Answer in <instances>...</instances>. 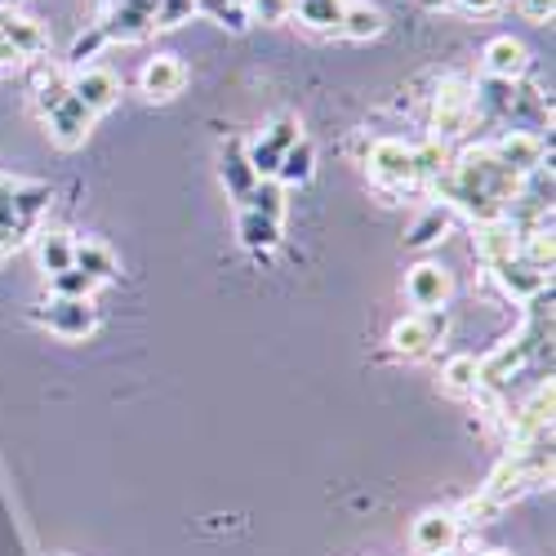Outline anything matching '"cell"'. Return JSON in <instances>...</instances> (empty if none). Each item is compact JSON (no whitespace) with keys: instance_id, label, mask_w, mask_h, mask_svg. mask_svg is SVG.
<instances>
[{"instance_id":"21","label":"cell","mask_w":556,"mask_h":556,"mask_svg":"<svg viewBox=\"0 0 556 556\" xmlns=\"http://www.w3.org/2000/svg\"><path fill=\"white\" fill-rule=\"evenodd\" d=\"M316 174V143L312 138H299V143L281 156V169H276V182L290 192V188H303V182H312Z\"/></svg>"},{"instance_id":"17","label":"cell","mask_w":556,"mask_h":556,"mask_svg":"<svg viewBox=\"0 0 556 556\" xmlns=\"http://www.w3.org/2000/svg\"><path fill=\"white\" fill-rule=\"evenodd\" d=\"M218 174H223V188H227V197L245 205V197L254 192L258 174L250 169V161H245V148H241V143H227V152H223V165H218Z\"/></svg>"},{"instance_id":"22","label":"cell","mask_w":556,"mask_h":556,"mask_svg":"<svg viewBox=\"0 0 556 556\" xmlns=\"http://www.w3.org/2000/svg\"><path fill=\"white\" fill-rule=\"evenodd\" d=\"M383 27H388L383 10L365 5V0H348L343 23H339V31H343L348 40H379V36H383Z\"/></svg>"},{"instance_id":"29","label":"cell","mask_w":556,"mask_h":556,"mask_svg":"<svg viewBox=\"0 0 556 556\" xmlns=\"http://www.w3.org/2000/svg\"><path fill=\"white\" fill-rule=\"evenodd\" d=\"M441 379H445L450 392H477V388H481V379H477V356H468V352L450 356L445 369H441Z\"/></svg>"},{"instance_id":"6","label":"cell","mask_w":556,"mask_h":556,"mask_svg":"<svg viewBox=\"0 0 556 556\" xmlns=\"http://www.w3.org/2000/svg\"><path fill=\"white\" fill-rule=\"evenodd\" d=\"M490 152H494V161H498L507 174H517V178L539 174L543 161H547V143H543V134H534V129H507Z\"/></svg>"},{"instance_id":"11","label":"cell","mask_w":556,"mask_h":556,"mask_svg":"<svg viewBox=\"0 0 556 556\" xmlns=\"http://www.w3.org/2000/svg\"><path fill=\"white\" fill-rule=\"evenodd\" d=\"M72 99L85 108V112H108V108H116V99H121V80L108 72V67H85V72H76L72 76Z\"/></svg>"},{"instance_id":"9","label":"cell","mask_w":556,"mask_h":556,"mask_svg":"<svg viewBox=\"0 0 556 556\" xmlns=\"http://www.w3.org/2000/svg\"><path fill=\"white\" fill-rule=\"evenodd\" d=\"M36 320L59 339H85V334H94L99 316L89 307V299H50V307L36 312Z\"/></svg>"},{"instance_id":"12","label":"cell","mask_w":556,"mask_h":556,"mask_svg":"<svg viewBox=\"0 0 556 556\" xmlns=\"http://www.w3.org/2000/svg\"><path fill=\"white\" fill-rule=\"evenodd\" d=\"M526 72H530V50H526L517 36H494V40L485 45V76H490V80L517 85Z\"/></svg>"},{"instance_id":"24","label":"cell","mask_w":556,"mask_h":556,"mask_svg":"<svg viewBox=\"0 0 556 556\" xmlns=\"http://www.w3.org/2000/svg\"><path fill=\"white\" fill-rule=\"evenodd\" d=\"M343 10H348V0H294V14L290 18H299L312 31H339Z\"/></svg>"},{"instance_id":"23","label":"cell","mask_w":556,"mask_h":556,"mask_svg":"<svg viewBox=\"0 0 556 556\" xmlns=\"http://www.w3.org/2000/svg\"><path fill=\"white\" fill-rule=\"evenodd\" d=\"M76 271H85L94 286L103 281H116V254L103 245V241H76Z\"/></svg>"},{"instance_id":"20","label":"cell","mask_w":556,"mask_h":556,"mask_svg":"<svg viewBox=\"0 0 556 556\" xmlns=\"http://www.w3.org/2000/svg\"><path fill=\"white\" fill-rule=\"evenodd\" d=\"M36 263L45 276H59L76 263V241L67 237V231H40L36 237Z\"/></svg>"},{"instance_id":"1","label":"cell","mask_w":556,"mask_h":556,"mask_svg":"<svg viewBox=\"0 0 556 556\" xmlns=\"http://www.w3.org/2000/svg\"><path fill=\"white\" fill-rule=\"evenodd\" d=\"M441 205L450 210H463V214H472L477 223L485 218H503L507 205H513V197L521 192V178L517 174H507L490 148H468V152H458L450 161V169L432 182Z\"/></svg>"},{"instance_id":"34","label":"cell","mask_w":556,"mask_h":556,"mask_svg":"<svg viewBox=\"0 0 556 556\" xmlns=\"http://www.w3.org/2000/svg\"><path fill=\"white\" fill-rule=\"evenodd\" d=\"M428 5H454L463 14H494L498 0H428Z\"/></svg>"},{"instance_id":"5","label":"cell","mask_w":556,"mask_h":556,"mask_svg":"<svg viewBox=\"0 0 556 556\" xmlns=\"http://www.w3.org/2000/svg\"><path fill=\"white\" fill-rule=\"evenodd\" d=\"M299 138H303V125H299L294 116H276V121L263 129L258 143H250V148H245L250 169H254L258 178H276V169H281V156L299 143Z\"/></svg>"},{"instance_id":"8","label":"cell","mask_w":556,"mask_h":556,"mask_svg":"<svg viewBox=\"0 0 556 556\" xmlns=\"http://www.w3.org/2000/svg\"><path fill=\"white\" fill-rule=\"evenodd\" d=\"M490 271H494V281L503 286V294L517 299V303H534V299L552 294V271L526 263L521 254H513L507 263H498V267H490Z\"/></svg>"},{"instance_id":"31","label":"cell","mask_w":556,"mask_h":556,"mask_svg":"<svg viewBox=\"0 0 556 556\" xmlns=\"http://www.w3.org/2000/svg\"><path fill=\"white\" fill-rule=\"evenodd\" d=\"M50 290H54V299H89L99 286L89 281L85 271H76V267H67V271H59V276H50Z\"/></svg>"},{"instance_id":"2","label":"cell","mask_w":556,"mask_h":556,"mask_svg":"<svg viewBox=\"0 0 556 556\" xmlns=\"http://www.w3.org/2000/svg\"><path fill=\"white\" fill-rule=\"evenodd\" d=\"M365 169L383 192L419 188V182H414V148L401 143V138H375V143H369V156H365Z\"/></svg>"},{"instance_id":"26","label":"cell","mask_w":556,"mask_h":556,"mask_svg":"<svg viewBox=\"0 0 556 556\" xmlns=\"http://www.w3.org/2000/svg\"><path fill=\"white\" fill-rule=\"evenodd\" d=\"M450 161H454L450 143H437V138H428L424 148H414V182H424V188H432V182L450 169Z\"/></svg>"},{"instance_id":"4","label":"cell","mask_w":556,"mask_h":556,"mask_svg":"<svg viewBox=\"0 0 556 556\" xmlns=\"http://www.w3.org/2000/svg\"><path fill=\"white\" fill-rule=\"evenodd\" d=\"M445 326H450L445 307H437V312H409V316H401L392 326L388 343H392L396 356H428L445 339Z\"/></svg>"},{"instance_id":"10","label":"cell","mask_w":556,"mask_h":556,"mask_svg":"<svg viewBox=\"0 0 556 556\" xmlns=\"http://www.w3.org/2000/svg\"><path fill=\"white\" fill-rule=\"evenodd\" d=\"M138 85H143V94L152 103H169V99H178L182 89H188V67H182L178 54H156V59H148Z\"/></svg>"},{"instance_id":"30","label":"cell","mask_w":556,"mask_h":556,"mask_svg":"<svg viewBox=\"0 0 556 556\" xmlns=\"http://www.w3.org/2000/svg\"><path fill=\"white\" fill-rule=\"evenodd\" d=\"M197 0H156L152 5V31H174L182 23H192Z\"/></svg>"},{"instance_id":"16","label":"cell","mask_w":556,"mask_h":556,"mask_svg":"<svg viewBox=\"0 0 556 556\" xmlns=\"http://www.w3.org/2000/svg\"><path fill=\"white\" fill-rule=\"evenodd\" d=\"M237 237H241V245L250 250V254H271L276 245H281V223L276 218H263V214H254V210H241V218H237Z\"/></svg>"},{"instance_id":"33","label":"cell","mask_w":556,"mask_h":556,"mask_svg":"<svg viewBox=\"0 0 556 556\" xmlns=\"http://www.w3.org/2000/svg\"><path fill=\"white\" fill-rule=\"evenodd\" d=\"M103 45H108V36H103V27L94 23V27H89L85 36H76V45H72V54H67V59L80 67V63H89V59H99Z\"/></svg>"},{"instance_id":"13","label":"cell","mask_w":556,"mask_h":556,"mask_svg":"<svg viewBox=\"0 0 556 556\" xmlns=\"http://www.w3.org/2000/svg\"><path fill=\"white\" fill-rule=\"evenodd\" d=\"M405 299L419 307V312H437V307H445V299H450V271L437 267V263L409 267V276H405Z\"/></svg>"},{"instance_id":"35","label":"cell","mask_w":556,"mask_h":556,"mask_svg":"<svg viewBox=\"0 0 556 556\" xmlns=\"http://www.w3.org/2000/svg\"><path fill=\"white\" fill-rule=\"evenodd\" d=\"M521 10L530 23H552V10H556V0H521Z\"/></svg>"},{"instance_id":"27","label":"cell","mask_w":556,"mask_h":556,"mask_svg":"<svg viewBox=\"0 0 556 556\" xmlns=\"http://www.w3.org/2000/svg\"><path fill=\"white\" fill-rule=\"evenodd\" d=\"M241 210H254V214H263V218H276V223H281V218H286V188H281L276 178H258V182H254V192L245 197Z\"/></svg>"},{"instance_id":"32","label":"cell","mask_w":556,"mask_h":556,"mask_svg":"<svg viewBox=\"0 0 556 556\" xmlns=\"http://www.w3.org/2000/svg\"><path fill=\"white\" fill-rule=\"evenodd\" d=\"M294 14V0H250V23H286Z\"/></svg>"},{"instance_id":"36","label":"cell","mask_w":556,"mask_h":556,"mask_svg":"<svg viewBox=\"0 0 556 556\" xmlns=\"http://www.w3.org/2000/svg\"><path fill=\"white\" fill-rule=\"evenodd\" d=\"M481 556H507V552H481Z\"/></svg>"},{"instance_id":"19","label":"cell","mask_w":556,"mask_h":556,"mask_svg":"<svg viewBox=\"0 0 556 556\" xmlns=\"http://www.w3.org/2000/svg\"><path fill=\"white\" fill-rule=\"evenodd\" d=\"M0 40H5L18 59H36V54L45 50V31H40V23L18 18V14H0Z\"/></svg>"},{"instance_id":"7","label":"cell","mask_w":556,"mask_h":556,"mask_svg":"<svg viewBox=\"0 0 556 556\" xmlns=\"http://www.w3.org/2000/svg\"><path fill=\"white\" fill-rule=\"evenodd\" d=\"M458 534H463V521L454 513L432 507V513H424L419 521L409 526V547L419 556H450L458 547Z\"/></svg>"},{"instance_id":"14","label":"cell","mask_w":556,"mask_h":556,"mask_svg":"<svg viewBox=\"0 0 556 556\" xmlns=\"http://www.w3.org/2000/svg\"><path fill=\"white\" fill-rule=\"evenodd\" d=\"M472 250L485 267H498L517 254V227L507 223V218H485L477 223V237H472Z\"/></svg>"},{"instance_id":"15","label":"cell","mask_w":556,"mask_h":556,"mask_svg":"<svg viewBox=\"0 0 556 556\" xmlns=\"http://www.w3.org/2000/svg\"><path fill=\"white\" fill-rule=\"evenodd\" d=\"M45 121H50V134H54V143L59 148H80L85 143V138H89V129H94V112H85L72 94L54 108V112H45Z\"/></svg>"},{"instance_id":"28","label":"cell","mask_w":556,"mask_h":556,"mask_svg":"<svg viewBox=\"0 0 556 556\" xmlns=\"http://www.w3.org/2000/svg\"><path fill=\"white\" fill-rule=\"evenodd\" d=\"M197 10L210 14L223 31H250V5H241V0H197Z\"/></svg>"},{"instance_id":"25","label":"cell","mask_w":556,"mask_h":556,"mask_svg":"<svg viewBox=\"0 0 556 556\" xmlns=\"http://www.w3.org/2000/svg\"><path fill=\"white\" fill-rule=\"evenodd\" d=\"M450 218H454V210L450 205H428L424 214H419V223L409 227V237H405V245L409 250H428V245H437L445 231H450Z\"/></svg>"},{"instance_id":"3","label":"cell","mask_w":556,"mask_h":556,"mask_svg":"<svg viewBox=\"0 0 556 556\" xmlns=\"http://www.w3.org/2000/svg\"><path fill=\"white\" fill-rule=\"evenodd\" d=\"M472 89L477 85H468L463 76L441 80L437 99H432V138H437V143H450V138H458L463 129H468V121L477 116L472 112Z\"/></svg>"},{"instance_id":"18","label":"cell","mask_w":556,"mask_h":556,"mask_svg":"<svg viewBox=\"0 0 556 556\" xmlns=\"http://www.w3.org/2000/svg\"><path fill=\"white\" fill-rule=\"evenodd\" d=\"M99 27H103L108 45L112 40H143L152 31V14L148 10H134V5H108V14H103Z\"/></svg>"}]
</instances>
